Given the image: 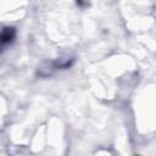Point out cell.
I'll return each mask as SVG.
<instances>
[{
	"label": "cell",
	"mask_w": 156,
	"mask_h": 156,
	"mask_svg": "<svg viewBox=\"0 0 156 156\" xmlns=\"http://www.w3.org/2000/svg\"><path fill=\"white\" fill-rule=\"evenodd\" d=\"M15 35V32L12 28H7L5 30H2L0 33V44H6V43H10L12 40Z\"/></svg>",
	"instance_id": "cell-1"
}]
</instances>
